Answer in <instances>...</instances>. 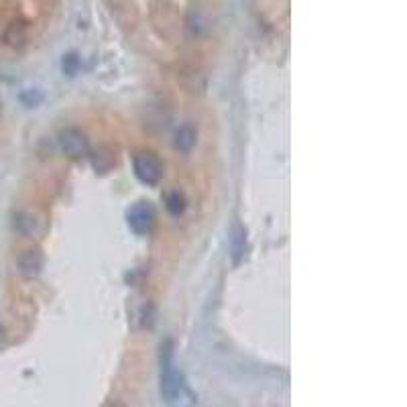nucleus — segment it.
Masks as SVG:
<instances>
[{"label": "nucleus", "mask_w": 407, "mask_h": 407, "mask_svg": "<svg viewBox=\"0 0 407 407\" xmlns=\"http://www.w3.org/2000/svg\"><path fill=\"white\" fill-rule=\"evenodd\" d=\"M183 391V381L181 373L174 367V350L172 342L167 340L161 345V397L172 404Z\"/></svg>", "instance_id": "1"}, {"label": "nucleus", "mask_w": 407, "mask_h": 407, "mask_svg": "<svg viewBox=\"0 0 407 407\" xmlns=\"http://www.w3.org/2000/svg\"><path fill=\"white\" fill-rule=\"evenodd\" d=\"M132 170H135V175L147 185H157L163 177V163L151 151L137 153L132 159Z\"/></svg>", "instance_id": "2"}, {"label": "nucleus", "mask_w": 407, "mask_h": 407, "mask_svg": "<svg viewBox=\"0 0 407 407\" xmlns=\"http://www.w3.org/2000/svg\"><path fill=\"white\" fill-rule=\"evenodd\" d=\"M59 147L61 151L71 159H82L90 153V143L86 135L78 128H65L59 135Z\"/></svg>", "instance_id": "3"}, {"label": "nucleus", "mask_w": 407, "mask_h": 407, "mask_svg": "<svg viewBox=\"0 0 407 407\" xmlns=\"http://www.w3.org/2000/svg\"><path fill=\"white\" fill-rule=\"evenodd\" d=\"M126 218H128V226L132 229V233L137 234L151 233V229L155 226V220H157L155 210H153L149 204H145V202L135 204V206L128 210Z\"/></svg>", "instance_id": "4"}, {"label": "nucleus", "mask_w": 407, "mask_h": 407, "mask_svg": "<svg viewBox=\"0 0 407 407\" xmlns=\"http://www.w3.org/2000/svg\"><path fill=\"white\" fill-rule=\"evenodd\" d=\"M16 267H19V273H21L25 279L37 277V275L41 273V269H43V255H41V251H37V248L25 251V253L19 257Z\"/></svg>", "instance_id": "5"}, {"label": "nucleus", "mask_w": 407, "mask_h": 407, "mask_svg": "<svg viewBox=\"0 0 407 407\" xmlns=\"http://www.w3.org/2000/svg\"><path fill=\"white\" fill-rule=\"evenodd\" d=\"M196 143H198V130H196L194 124L187 122V124H181V126L175 130L174 145L181 155L191 153V149L196 147Z\"/></svg>", "instance_id": "6"}, {"label": "nucleus", "mask_w": 407, "mask_h": 407, "mask_svg": "<svg viewBox=\"0 0 407 407\" xmlns=\"http://www.w3.org/2000/svg\"><path fill=\"white\" fill-rule=\"evenodd\" d=\"M14 231L21 236H33L39 231V222L31 212H19L14 216Z\"/></svg>", "instance_id": "7"}, {"label": "nucleus", "mask_w": 407, "mask_h": 407, "mask_svg": "<svg viewBox=\"0 0 407 407\" xmlns=\"http://www.w3.org/2000/svg\"><path fill=\"white\" fill-rule=\"evenodd\" d=\"M165 208L170 210V214L181 216L183 210H185V198H183L179 191H172V194L165 198Z\"/></svg>", "instance_id": "8"}, {"label": "nucleus", "mask_w": 407, "mask_h": 407, "mask_svg": "<svg viewBox=\"0 0 407 407\" xmlns=\"http://www.w3.org/2000/svg\"><path fill=\"white\" fill-rule=\"evenodd\" d=\"M244 244H246L244 231H242L240 226H234L233 251H234V257H236V261H238V257H242V255H244Z\"/></svg>", "instance_id": "9"}, {"label": "nucleus", "mask_w": 407, "mask_h": 407, "mask_svg": "<svg viewBox=\"0 0 407 407\" xmlns=\"http://www.w3.org/2000/svg\"><path fill=\"white\" fill-rule=\"evenodd\" d=\"M78 65H80V59H78V56L69 54V56H65V58H63V71H67L69 75H73V73L78 71Z\"/></svg>", "instance_id": "10"}, {"label": "nucleus", "mask_w": 407, "mask_h": 407, "mask_svg": "<svg viewBox=\"0 0 407 407\" xmlns=\"http://www.w3.org/2000/svg\"><path fill=\"white\" fill-rule=\"evenodd\" d=\"M104 407H124V404H122V402H118V399H111V402H108Z\"/></svg>", "instance_id": "11"}, {"label": "nucleus", "mask_w": 407, "mask_h": 407, "mask_svg": "<svg viewBox=\"0 0 407 407\" xmlns=\"http://www.w3.org/2000/svg\"><path fill=\"white\" fill-rule=\"evenodd\" d=\"M4 338V326H2V322H0V340Z\"/></svg>", "instance_id": "12"}, {"label": "nucleus", "mask_w": 407, "mask_h": 407, "mask_svg": "<svg viewBox=\"0 0 407 407\" xmlns=\"http://www.w3.org/2000/svg\"><path fill=\"white\" fill-rule=\"evenodd\" d=\"M0 106H2V104H0Z\"/></svg>", "instance_id": "13"}]
</instances>
